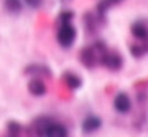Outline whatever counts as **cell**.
Masks as SVG:
<instances>
[{
  "label": "cell",
  "instance_id": "cell-1",
  "mask_svg": "<svg viewBox=\"0 0 148 137\" xmlns=\"http://www.w3.org/2000/svg\"><path fill=\"white\" fill-rule=\"evenodd\" d=\"M106 52L108 50L103 42H95L93 45L82 48L79 58H81V63L85 68H95L97 65H101V60H103Z\"/></svg>",
  "mask_w": 148,
  "mask_h": 137
},
{
  "label": "cell",
  "instance_id": "cell-2",
  "mask_svg": "<svg viewBox=\"0 0 148 137\" xmlns=\"http://www.w3.org/2000/svg\"><path fill=\"white\" fill-rule=\"evenodd\" d=\"M56 41L63 48H69L76 41V29L69 24H61L56 32Z\"/></svg>",
  "mask_w": 148,
  "mask_h": 137
},
{
  "label": "cell",
  "instance_id": "cell-3",
  "mask_svg": "<svg viewBox=\"0 0 148 137\" xmlns=\"http://www.w3.org/2000/svg\"><path fill=\"white\" fill-rule=\"evenodd\" d=\"M52 119L47 118V116H40V118H37L32 121V124H31V134L36 137H45V134H47L48 127L52 126Z\"/></svg>",
  "mask_w": 148,
  "mask_h": 137
},
{
  "label": "cell",
  "instance_id": "cell-4",
  "mask_svg": "<svg viewBox=\"0 0 148 137\" xmlns=\"http://www.w3.org/2000/svg\"><path fill=\"white\" fill-rule=\"evenodd\" d=\"M101 65H103L105 68H108L110 71H118V70H121V66H122V56L119 55L118 52H110V50H108V52L105 53L103 60H101Z\"/></svg>",
  "mask_w": 148,
  "mask_h": 137
},
{
  "label": "cell",
  "instance_id": "cell-5",
  "mask_svg": "<svg viewBox=\"0 0 148 137\" xmlns=\"http://www.w3.org/2000/svg\"><path fill=\"white\" fill-rule=\"evenodd\" d=\"M113 107L118 113L121 115H126L129 113L130 108H132V102H130V97L127 95L126 92H119L118 95L114 97V102H113Z\"/></svg>",
  "mask_w": 148,
  "mask_h": 137
},
{
  "label": "cell",
  "instance_id": "cell-6",
  "mask_svg": "<svg viewBox=\"0 0 148 137\" xmlns=\"http://www.w3.org/2000/svg\"><path fill=\"white\" fill-rule=\"evenodd\" d=\"M130 32L138 42H148V24L145 21H135L130 26Z\"/></svg>",
  "mask_w": 148,
  "mask_h": 137
},
{
  "label": "cell",
  "instance_id": "cell-7",
  "mask_svg": "<svg viewBox=\"0 0 148 137\" xmlns=\"http://www.w3.org/2000/svg\"><path fill=\"white\" fill-rule=\"evenodd\" d=\"M24 73L29 74V76H34V78H39V76H44V78H52V71H50V68L45 66V65H40V63H34V65L26 66Z\"/></svg>",
  "mask_w": 148,
  "mask_h": 137
},
{
  "label": "cell",
  "instance_id": "cell-8",
  "mask_svg": "<svg viewBox=\"0 0 148 137\" xmlns=\"http://www.w3.org/2000/svg\"><path fill=\"white\" fill-rule=\"evenodd\" d=\"M27 90L34 97H42L47 92V85H45V82L40 78H32L29 81V84H27Z\"/></svg>",
  "mask_w": 148,
  "mask_h": 137
},
{
  "label": "cell",
  "instance_id": "cell-9",
  "mask_svg": "<svg viewBox=\"0 0 148 137\" xmlns=\"http://www.w3.org/2000/svg\"><path fill=\"white\" fill-rule=\"evenodd\" d=\"M101 127V119L98 116H87V118L82 121V132L84 134H92L95 131H98Z\"/></svg>",
  "mask_w": 148,
  "mask_h": 137
},
{
  "label": "cell",
  "instance_id": "cell-10",
  "mask_svg": "<svg viewBox=\"0 0 148 137\" xmlns=\"http://www.w3.org/2000/svg\"><path fill=\"white\" fill-rule=\"evenodd\" d=\"M63 81H64V84H66L71 90H76V89H79V87L82 85V79L79 78L77 74L69 73V71L63 74Z\"/></svg>",
  "mask_w": 148,
  "mask_h": 137
},
{
  "label": "cell",
  "instance_id": "cell-11",
  "mask_svg": "<svg viewBox=\"0 0 148 137\" xmlns=\"http://www.w3.org/2000/svg\"><path fill=\"white\" fill-rule=\"evenodd\" d=\"M45 137H68V129L63 126V124L52 123V126L48 127Z\"/></svg>",
  "mask_w": 148,
  "mask_h": 137
},
{
  "label": "cell",
  "instance_id": "cell-12",
  "mask_svg": "<svg viewBox=\"0 0 148 137\" xmlns=\"http://www.w3.org/2000/svg\"><path fill=\"white\" fill-rule=\"evenodd\" d=\"M130 53H132V56H135V58L143 56L145 53H148V42H140V44L130 45Z\"/></svg>",
  "mask_w": 148,
  "mask_h": 137
},
{
  "label": "cell",
  "instance_id": "cell-13",
  "mask_svg": "<svg viewBox=\"0 0 148 137\" xmlns=\"http://www.w3.org/2000/svg\"><path fill=\"white\" fill-rule=\"evenodd\" d=\"M23 127L19 123L16 121H10L7 124V137H21Z\"/></svg>",
  "mask_w": 148,
  "mask_h": 137
},
{
  "label": "cell",
  "instance_id": "cell-14",
  "mask_svg": "<svg viewBox=\"0 0 148 137\" xmlns=\"http://www.w3.org/2000/svg\"><path fill=\"white\" fill-rule=\"evenodd\" d=\"M3 5H5V8H7V11H10V13H19V11L23 10L21 0H5Z\"/></svg>",
  "mask_w": 148,
  "mask_h": 137
},
{
  "label": "cell",
  "instance_id": "cell-15",
  "mask_svg": "<svg viewBox=\"0 0 148 137\" xmlns=\"http://www.w3.org/2000/svg\"><path fill=\"white\" fill-rule=\"evenodd\" d=\"M122 0H101L100 3H98V13L100 15H105V11L108 10V8H111V7H114V5H118V3H121Z\"/></svg>",
  "mask_w": 148,
  "mask_h": 137
},
{
  "label": "cell",
  "instance_id": "cell-16",
  "mask_svg": "<svg viewBox=\"0 0 148 137\" xmlns=\"http://www.w3.org/2000/svg\"><path fill=\"white\" fill-rule=\"evenodd\" d=\"M71 19H73V15H71L69 11H64V13H61V16H60V24H69Z\"/></svg>",
  "mask_w": 148,
  "mask_h": 137
},
{
  "label": "cell",
  "instance_id": "cell-17",
  "mask_svg": "<svg viewBox=\"0 0 148 137\" xmlns=\"http://www.w3.org/2000/svg\"><path fill=\"white\" fill-rule=\"evenodd\" d=\"M26 2L31 5V7H36V8L39 7L40 3H42V0H26Z\"/></svg>",
  "mask_w": 148,
  "mask_h": 137
}]
</instances>
